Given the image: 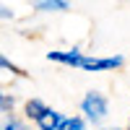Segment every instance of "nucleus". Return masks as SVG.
<instances>
[{"instance_id":"f257e3e1","label":"nucleus","mask_w":130,"mask_h":130,"mask_svg":"<svg viewBox=\"0 0 130 130\" xmlns=\"http://www.w3.org/2000/svg\"><path fill=\"white\" fill-rule=\"evenodd\" d=\"M81 112L86 115V120L91 122H102L109 115V102L102 91H86L83 102H81Z\"/></svg>"},{"instance_id":"f03ea898","label":"nucleus","mask_w":130,"mask_h":130,"mask_svg":"<svg viewBox=\"0 0 130 130\" xmlns=\"http://www.w3.org/2000/svg\"><path fill=\"white\" fill-rule=\"evenodd\" d=\"M122 65V57L120 55H115V57H86L81 60L78 68L81 70H89V73H104V70H115V68H120Z\"/></svg>"},{"instance_id":"7ed1b4c3","label":"nucleus","mask_w":130,"mask_h":130,"mask_svg":"<svg viewBox=\"0 0 130 130\" xmlns=\"http://www.w3.org/2000/svg\"><path fill=\"white\" fill-rule=\"evenodd\" d=\"M47 60H52V62H62V65H70V68H78L81 60H83V55H81V50H68V52L55 50V52H47Z\"/></svg>"},{"instance_id":"20e7f679","label":"nucleus","mask_w":130,"mask_h":130,"mask_svg":"<svg viewBox=\"0 0 130 130\" xmlns=\"http://www.w3.org/2000/svg\"><path fill=\"white\" fill-rule=\"evenodd\" d=\"M60 122H62V115H60V112H55V109H47V112L42 115L34 125H37L39 130H57V127H60Z\"/></svg>"},{"instance_id":"39448f33","label":"nucleus","mask_w":130,"mask_h":130,"mask_svg":"<svg viewBox=\"0 0 130 130\" xmlns=\"http://www.w3.org/2000/svg\"><path fill=\"white\" fill-rule=\"evenodd\" d=\"M47 109H50V107L42 102V99H29V102L24 104V115H26V120H31V122H37Z\"/></svg>"},{"instance_id":"423d86ee","label":"nucleus","mask_w":130,"mask_h":130,"mask_svg":"<svg viewBox=\"0 0 130 130\" xmlns=\"http://www.w3.org/2000/svg\"><path fill=\"white\" fill-rule=\"evenodd\" d=\"M37 10H68L70 0H31Z\"/></svg>"},{"instance_id":"0eeeda50","label":"nucleus","mask_w":130,"mask_h":130,"mask_svg":"<svg viewBox=\"0 0 130 130\" xmlns=\"http://www.w3.org/2000/svg\"><path fill=\"white\" fill-rule=\"evenodd\" d=\"M57 130H86V122H83V117H62Z\"/></svg>"},{"instance_id":"6e6552de","label":"nucleus","mask_w":130,"mask_h":130,"mask_svg":"<svg viewBox=\"0 0 130 130\" xmlns=\"http://www.w3.org/2000/svg\"><path fill=\"white\" fill-rule=\"evenodd\" d=\"M0 130H26V125H24V120H18V117L8 115L5 120H3V125H0Z\"/></svg>"},{"instance_id":"1a4fd4ad","label":"nucleus","mask_w":130,"mask_h":130,"mask_svg":"<svg viewBox=\"0 0 130 130\" xmlns=\"http://www.w3.org/2000/svg\"><path fill=\"white\" fill-rule=\"evenodd\" d=\"M0 70H5V73H10V75H24L18 65H13V62H10L8 57H3V55H0Z\"/></svg>"},{"instance_id":"9d476101","label":"nucleus","mask_w":130,"mask_h":130,"mask_svg":"<svg viewBox=\"0 0 130 130\" xmlns=\"http://www.w3.org/2000/svg\"><path fill=\"white\" fill-rule=\"evenodd\" d=\"M10 109H13V96H8V94L0 91V115H5Z\"/></svg>"},{"instance_id":"9b49d317","label":"nucleus","mask_w":130,"mask_h":130,"mask_svg":"<svg viewBox=\"0 0 130 130\" xmlns=\"http://www.w3.org/2000/svg\"><path fill=\"white\" fill-rule=\"evenodd\" d=\"M0 18H13V10L8 5H3V3H0Z\"/></svg>"},{"instance_id":"f8f14e48","label":"nucleus","mask_w":130,"mask_h":130,"mask_svg":"<svg viewBox=\"0 0 130 130\" xmlns=\"http://www.w3.org/2000/svg\"><path fill=\"white\" fill-rule=\"evenodd\" d=\"M99 130H120V127H99Z\"/></svg>"},{"instance_id":"ddd939ff","label":"nucleus","mask_w":130,"mask_h":130,"mask_svg":"<svg viewBox=\"0 0 130 130\" xmlns=\"http://www.w3.org/2000/svg\"><path fill=\"white\" fill-rule=\"evenodd\" d=\"M127 130H130V120H127Z\"/></svg>"}]
</instances>
